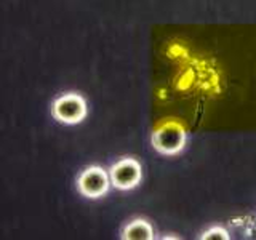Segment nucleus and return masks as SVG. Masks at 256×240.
<instances>
[{
    "label": "nucleus",
    "instance_id": "nucleus-1",
    "mask_svg": "<svg viewBox=\"0 0 256 240\" xmlns=\"http://www.w3.org/2000/svg\"><path fill=\"white\" fill-rule=\"evenodd\" d=\"M186 130L174 120H166L160 124L152 133V146L164 156H174L186 146Z\"/></svg>",
    "mask_w": 256,
    "mask_h": 240
},
{
    "label": "nucleus",
    "instance_id": "nucleus-2",
    "mask_svg": "<svg viewBox=\"0 0 256 240\" xmlns=\"http://www.w3.org/2000/svg\"><path fill=\"white\" fill-rule=\"evenodd\" d=\"M52 114L62 124H80L86 117V101L77 93H66L53 101Z\"/></svg>",
    "mask_w": 256,
    "mask_h": 240
},
{
    "label": "nucleus",
    "instance_id": "nucleus-3",
    "mask_svg": "<svg viewBox=\"0 0 256 240\" xmlns=\"http://www.w3.org/2000/svg\"><path fill=\"white\" fill-rule=\"evenodd\" d=\"M110 176L101 166H88L78 174L77 189L88 198H100L109 190Z\"/></svg>",
    "mask_w": 256,
    "mask_h": 240
},
{
    "label": "nucleus",
    "instance_id": "nucleus-4",
    "mask_svg": "<svg viewBox=\"0 0 256 240\" xmlns=\"http://www.w3.org/2000/svg\"><path fill=\"white\" fill-rule=\"evenodd\" d=\"M109 176L114 188L120 190L133 189L138 186L142 178L141 164L136 158H130V157L120 158L118 162H116L110 166Z\"/></svg>",
    "mask_w": 256,
    "mask_h": 240
},
{
    "label": "nucleus",
    "instance_id": "nucleus-5",
    "mask_svg": "<svg viewBox=\"0 0 256 240\" xmlns=\"http://www.w3.org/2000/svg\"><path fill=\"white\" fill-rule=\"evenodd\" d=\"M122 238L128 240H150L154 238V229L146 220L132 221L122 232Z\"/></svg>",
    "mask_w": 256,
    "mask_h": 240
},
{
    "label": "nucleus",
    "instance_id": "nucleus-6",
    "mask_svg": "<svg viewBox=\"0 0 256 240\" xmlns=\"http://www.w3.org/2000/svg\"><path fill=\"white\" fill-rule=\"evenodd\" d=\"M200 238H221V240H228L229 238V234L222 228H212L205 230Z\"/></svg>",
    "mask_w": 256,
    "mask_h": 240
}]
</instances>
